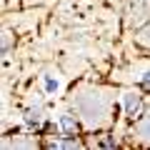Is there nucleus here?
<instances>
[{
	"mask_svg": "<svg viewBox=\"0 0 150 150\" xmlns=\"http://www.w3.org/2000/svg\"><path fill=\"white\" fill-rule=\"evenodd\" d=\"M140 105H143V100H140V95H135V93H128V95L123 98V108H125V112H128L130 118H135L140 112Z\"/></svg>",
	"mask_w": 150,
	"mask_h": 150,
	"instance_id": "f257e3e1",
	"label": "nucleus"
},
{
	"mask_svg": "<svg viewBox=\"0 0 150 150\" xmlns=\"http://www.w3.org/2000/svg\"><path fill=\"white\" fill-rule=\"evenodd\" d=\"M58 88H60V83L55 80V78H45V90H48V93H55Z\"/></svg>",
	"mask_w": 150,
	"mask_h": 150,
	"instance_id": "20e7f679",
	"label": "nucleus"
},
{
	"mask_svg": "<svg viewBox=\"0 0 150 150\" xmlns=\"http://www.w3.org/2000/svg\"><path fill=\"white\" fill-rule=\"evenodd\" d=\"M140 135L150 138V118H148V120H143V125H140Z\"/></svg>",
	"mask_w": 150,
	"mask_h": 150,
	"instance_id": "39448f33",
	"label": "nucleus"
},
{
	"mask_svg": "<svg viewBox=\"0 0 150 150\" xmlns=\"http://www.w3.org/2000/svg\"><path fill=\"white\" fill-rule=\"evenodd\" d=\"M40 115H43L40 110H28V115H25V123L33 128V125H38V123H40Z\"/></svg>",
	"mask_w": 150,
	"mask_h": 150,
	"instance_id": "7ed1b4c3",
	"label": "nucleus"
},
{
	"mask_svg": "<svg viewBox=\"0 0 150 150\" xmlns=\"http://www.w3.org/2000/svg\"><path fill=\"white\" fill-rule=\"evenodd\" d=\"M143 88H150V70L143 75Z\"/></svg>",
	"mask_w": 150,
	"mask_h": 150,
	"instance_id": "423d86ee",
	"label": "nucleus"
},
{
	"mask_svg": "<svg viewBox=\"0 0 150 150\" xmlns=\"http://www.w3.org/2000/svg\"><path fill=\"white\" fill-rule=\"evenodd\" d=\"M60 128H63L65 133H73V130L78 128V123H75L73 115H63V118H60Z\"/></svg>",
	"mask_w": 150,
	"mask_h": 150,
	"instance_id": "f03ea898",
	"label": "nucleus"
}]
</instances>
